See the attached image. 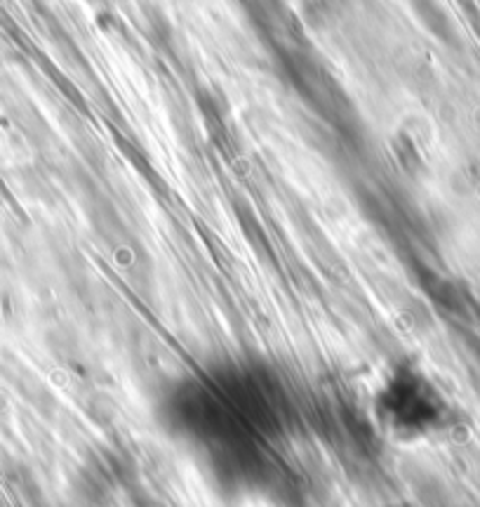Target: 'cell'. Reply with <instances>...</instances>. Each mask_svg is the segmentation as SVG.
Here are the masks:
<instances>
[{
    "instance_id": "obj_1",
    "label": "cell",
    "mask_w": 480,
    "mask_h": 507,
    "mask_svg": "<svg viewBox=\"0 0 480 507\" xmlns=\"http://www.w3.org/2000/svg\"><path fill=\"white\" fill-rule=\"evenodd\" d=\"M377 413L384 429L398 439H417L440 425L443 403L424 378L414 373L395 375L377 399Z\"/></svg>"
}]
</instances>
